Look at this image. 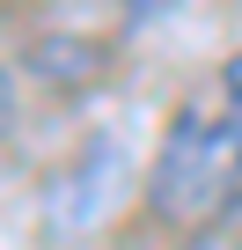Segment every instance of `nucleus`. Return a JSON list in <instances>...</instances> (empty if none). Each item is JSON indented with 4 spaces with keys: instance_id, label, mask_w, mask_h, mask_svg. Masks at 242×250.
I'll return each instance as SVG.
<instances>
[{
    "instance_id": "obj_1",
    "label": "nucleus",
    "mask_w": 242,
    "mask_h": 250,
    "mask_svg": "<svg viewBox=\"0 0 242 250\" xmlns=\"http://www.w3.org/2000/svg\"><path fill=\"white\" fill-rule=\"evenodd\" d=\"M242 199V118L220 110H176V125L162 133V155L147 169V206L176 228L227 213Z\"/></svg>"
},
{
    "instance_id": "obj_2",
    "label": "nucleus",
    "mask_w": 242,
    "mask_h": 250,
    "mask_svg": "<svg viewBox=\"0 0 242 250\" xmlns=\"http://www.w3.org/2000/svg\"><path fill=\"white\" fill-rule=\"evenodd\" d=\"M110 177H125V140H103V147H95V162H81V169L52 191V221H59V228L95 221V213L110 206V191H117Z\"/></svg>"
},
{
    "instance_id": "obj_3",
    "label": "nucleus",
    "mask_w": 242,
    "mask_h": 250,
    "mask_svg": "<svg viewBox=\"0 0 242 250\" xmlns=\"http://www.w3.org/2000/svg\"><path fill=\"white\" fill-rule=\"evenodd\" d=\"M125 8H132V15H162V8H169V0H125Z\"/></svg>"
},
{
    "instance_id": "obj_4",
    "label": "nucleus",
    "mask_w": 242,
    "mask_h": 250,
    "mask_svg": "<svg viewBox=\"0 0 242 250\" xmlns=\"http://www.w3.org/2000/svg\"><path fill=\"white\" fill-rule=\"evenodd\" d=\"M191 250H242V243H227V235H205V243H191Z\"/></svg>"
}]
</instances>
